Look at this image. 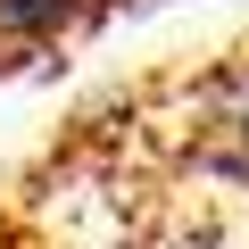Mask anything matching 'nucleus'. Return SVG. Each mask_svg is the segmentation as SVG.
Segmentation results:
<instances>
[{
    "mask_svg": "<svg viewBox=\"0 0 249 249\" xmlns=\"http://www.w3.org/2000/svg\"><path fill=\"white\" fill-rule=\"evenodd\" d=\"M83 0H0V42H50Z\"/></svg>",
    "mask_w": 249,
    "mask_h": 249,
    "instance_id": "1",
    "label": "nucleus"
}]
</instances>
